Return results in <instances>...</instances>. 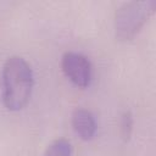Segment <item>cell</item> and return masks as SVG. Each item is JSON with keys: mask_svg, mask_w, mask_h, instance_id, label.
Masks as SVG:
<instances>
[{"mask_svg": "<svg viewBox=\"0 0 156 156\" xmlns=\"http://www.w3.org/2000/svg\"><path fill=\"white\" fill-rule=\"evenodd\" d=\"M61 67L66 77L80 88H85L90 84L93 68L89 58L83 54L67 51L62 55Z\"/></svg>", "mask_w": 156, "mask_h": 156, "instance_id": "cell-3", "label": "cell"}, {"mask_svg": "<svg viewBox=\"0 0 156 156\" xmlns=\"http://www.w3.org/2000/svg\"><path fill=\"white\" fill-rule=\"evenodd\" d=\"M43 156H72V145L65 138L56 139L48 145Z\"/></svg>", "mask_w": 156, "mask_h": 156, "instance_id": "cell-5", "label": "cell"}, {"mask_svg": "<svg viewBox=\"0 0 156 156\" xmlns=\"http://www.w3.org/2000/svg\"><path fill=\"white\" fill-rule=\"evenodd\" d=\"M72 126L74 132L83 139L90 140L96 132V121L91 111L78 107L72 113Z\"/></svg>", "mask_w": 156, "mask_h": 156, "instance_id": "cell-4", "label": "cell"}, {"mask_svg": "<svg viewBox=\"0 0 156 156\" xmlns=\"http://www.w3.org/2000/svg\"><path fill=\"white\" fill-rule=\"evenodd\" d=\"M33 83V72L28 62L21 56L9 57L2 67V101L6 108H23L30 99Z\"/></svg>", "mask_w": 156, "mask_h": 156, "instance_id": "cell-1", "label": "cell"}, {"mask_svg": "<svg viewBox=\"0 0 156 156\" xmlns=\"http://www.w3.org/2000/svg\"><path fill=\"white\" fill-rule=\"evenodd\" d=\"M154 0H132L123 4L115 15V30L119 40L132 39L155 11Z\"/></svg>", "mask_w": 156, "mask_h": 156, "instance_id": "cell-2", "label": "cell"}, {"mask_svg": "<svg viewBox=\"0 0 156 156\" xmlns=\"http://www.w3.org/2000/svg\"><path fill=\"white\" fill-rule=\"evenodd\" d=\"M133 127V117L129 111H126L121 116V134L124 140H128L132 133Z\"/></svg>", "mask_w": 156, "mask_h": 156, "instance_id": "cell-6", "label": "cell"}]
</instances>
